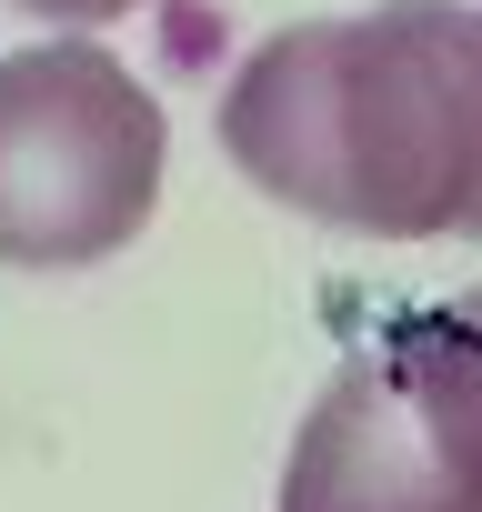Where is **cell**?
I'll use <instances>...</instances> for the list:
<instances>
[{"label":"cell","mask_w":482,"mask_h":512,"mask_svg":"<svg viewBox=\"0 0 482 512\" xmlns=\"http://www.w3.org/2000/svg\"><path fill=\"white\" fill-rule=\"evenodd\" d=\"M452 312H462V322H472V332H482V282H472V292H462V302H452Z\"/></svg>","instance_id":"cell-5"},{"label":"cell","mask_w":482,"mask_h":512,"mask_svg":"<svg viewBox=\"0 0 482 512\" xmlns=\"http://www.w3.org/2000/svg\"><path fill=\"white\" fill-rule=\"evenodd\" d=\"M21 11H41V21H71V31H91V21H121V11H141V0H21Z\"/></svg>","instance_id":"cell-4"},{"label":"cell","mask_w":482,"mask_h":512,"mask_svg":"<svg viewBox=\"0 0 482 512\" xmlns=\"http://www.w3.org/2000/svg\"><path fill=\"white\" fill-rule=\"evenodd\" d=\"M231 171L372 241H482V11L382 0L272 31L221 91Z\"/></svg>","instance_id":"cell-1"},{"label":"cell","mask_w":482,"mask_h":512,"mask_svg":"<svg viewBox=\"0 0 482 512\" xmlns=\"http://www.w3.org/2000/svg\"><path fill=\"white\" fill-rule=\"evenodd\" d=\"M282 512H482V332L442 312H392L312 392Z\"/></svg>","instance_id":"cell-3"},{"label":"cell","mask_w":482,"mask_h":512,"mask_svg":"<svg viewBox=\"0 0 482 512\" xmlns=\"http://www.w3.org/2000/svg\"><path fill=\"white\" fill-rule=\"evenodd\" d=\"M161 101L81 31L0 61V272H91L161 201Z\"/></svg>","instance_id":"cell-2"}]
</instances>
